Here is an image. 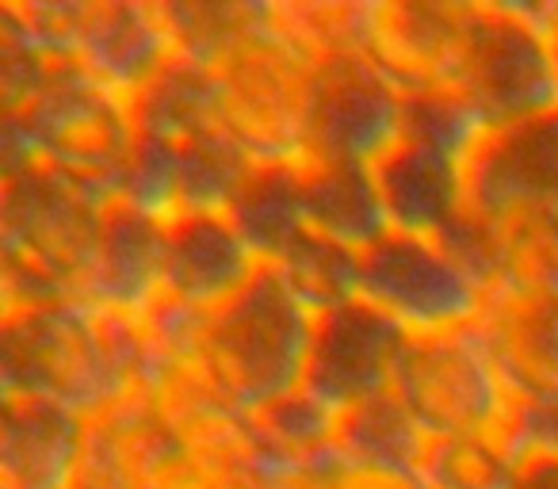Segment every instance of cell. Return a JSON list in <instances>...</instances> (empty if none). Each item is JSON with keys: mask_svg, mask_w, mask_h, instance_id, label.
I'll use <instances>...</instances> for the list:
<instances>
[{"mask_svg": "<svg viewBox=\"0 0 558 489\" xmlns=\"http://www.w3.org/2000/svg\"><path fill=\"white\" fill-rule=\"evenodd\" d=\"M390 394L425 432H478L501 402V375L471 329H433L402 337Z\"/></svg>", "mask_w": 558, "mask_h": 489, "instance_id": "6da1fadb", "label": "cell"}, {"mask_svg": "<svg viewBox=\"0 0 558 489\" xmlns=\"http://www.w3.org/2000/svg\"><path fill=\"white\" fill-rule=\"evenodd\" d=\"M329 481L333 489H433L425 474L405 463H387V459H356L341 455L329 463Z\"/></svg>", "mask_w": 558, "mask_h": 489, "instance_id": "7a4b0ae2", "label": "cell"}, {"mask_svg": "<svg viewBox=\"0 0 558 489\" xmlns=\"http://www.w3.org/2000/svg\"><path fill=\"white\" fill-rule=\"evenodd\" d=\"M555 77H558V32H555Z\"/></svg>", "mask_w": 558, "mask_h": 489, "instance_id": "3957f363", "label": "cell"}]
</instances>
